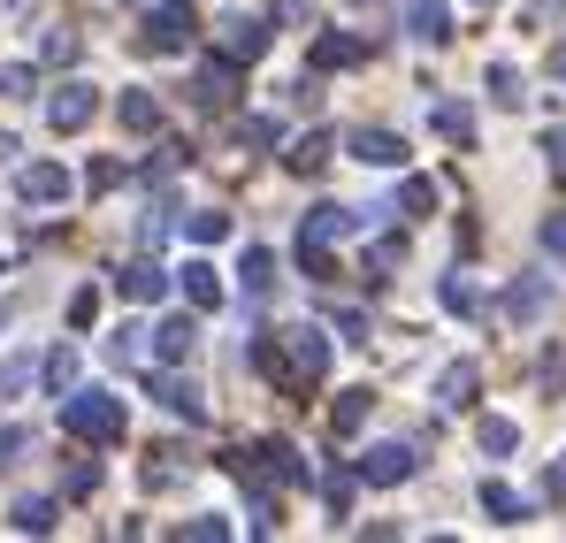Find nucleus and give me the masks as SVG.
I'll return each instance as SVG.
<instances>
[{
	"label": "nucleus",
	"instance_id": "a18cd8bd",
	"mask_svg": "<svg viewBox=\"0 0 566 543\" xmlns=\"http://www.w3.org/2000/svg\"><path fill=\"white\" fill-rule=\"evenodd\" d=\"M123 184V161H93V177H85V191H115Z\"/></svg>",
	"mask_w": 566,
	"mask_h": 543
},
{
	"label": "nucleus",
	"instance_id": "72a5a7b5",
	"mask_svg": "<svg viewBox=\"0 0 566 543\" xmlns=\"http://www.w3.org/2000/svg\"><path fill=\"white\" fill-rule=\"evenodd\" d=\"M39 375H46L54 390H70V383H77V353H70V345H54V353L39 361Z\"/></svg>",
	"mask_w": 566,
	"mask_h": 543
},
{
	"label": "nucleus",
	"instance_id": "a19ab883",
	"mask_svg": "<svg viewBox=\"0 0 566 543\" xmlns=\"http://www.w3.org/2000/svg\"><path fill=\"white\" fill-rule=\"evenodd\" d=\"M238 146H276V123H269V115H245V123H238Z\"/></svg>",
	"mask_w": 566,
	"mask_h": 543
},
{
	"label": "nucleus",
	"instance_id": "7c9ffc66",
	"mask_svg": "<svg viewBox=\"0 0 566 543\" xmlns=\"http://www.w3.org/2000/svg\"><path fill=\"white\" fill-rule=\"evenodd\" d=\"M482 85H490V100H497V107H521V100H528V92H521V70H513V62H490V77H482Z\"/></svg>",
	"mask_w": 566,
	"mask_h": 543
},
{
	"label": "nucleus",
	"instance_id": "e433bc0d",
	"mask_svg": "<svg viewBox=\"0 0 566 543\" xmlns=\"http://www.w3.org/2000/svg\"><path fill=\"white\" fill-rule=\"evenodd\" d=\"M322 505L345 521V505H353V474H337V467H329V474H322Z\"/></svg>",
	"mask_w": 566,
	"mask_h": 543
},
{
	"label": "nucleus",
	"instance_id": "2f4dec72",
	"mask_svg": "<svg viewBox=\"0 0 566 543\" xmlns=\"http://www.w3.org/2000/svg\"><path fill=\"white\" fill-rule=\"evenodd\" d=\"M437 299H444V314H460V322H468V314H482V299H474L468 275H444V283H437Z\"/></svg>",
	"mask_w": 566,
	"mask_h": 543
},
{
	"label": "nucleus",
	"instance_id": "58836bf2",
	"mask_svg": "<svg viewBox=\"0 0 566 543\" xmlns=\"http://www.w3.org/2000/svg\"><path fill=\"white\" fill-rule=\"evenodd\" d=\"M31 85H39V70H31V62H8V70H0V100H23Z\"/></svg>",
	"mask_w": 566,
	"mask_h": 543
},
{
	"label": "nucleus",
	"instance_id": "c85d7f7f",
	"mask_svg": "<svg viewBox=\"0 0 566 543\" xmlns=\"http://www.w3.org/2000/svg\"><path fill=\"white\" fill-rule=\"evenodd\" d=\"M283 161H291V169H298V177H314V169H322V161H329V130H306V138H298V146H291V154H283Z\"/></svg>",
	"mask_w": 566,
	"mask_h": 543
},
{
	"label": "nucleus",
	"instance_id": "f3484780",
	"mask_svg": "<svg viewBox=\"0 0 566 543\" xmlns=\"http://www.w3.org/2000/svg\"><path fill=\"white\" fill-rule=\"evenodd\" d=\"M115 291H123V299H138V306H154V299H169V269H154V261H130V269L115 275Z\"/></svg>",
	"mask_w": 566,
	"mask_h": 543
},
{
	"label": "nucleus",
	"instance_id": "4be33fe9",
	"mask_svg": "<svg viewBox=\"0 0 566 543\" xmlns=\"http://www.w3.org/2000/svg\"><path fill=\"white\" fill-rule=\"evenodd\" d=\"M368 414H376V398H368V390H337L329 429H337V437H360V429H368Z\"/></svg>",
	"mask_w": 566,
	"mask_h": 543
},
{
	"label": "nucleus",
	"instance_id": "ea45409f",
	"mask_svg": "<svg viewBox=\"0 0 566 543\" xmlns=\"http://www.w3.org/2000/svg\"><path fill=\"white\" fill-rule=\"evenodd\" d=\"M39 54H46V62H77V31H46Z\"/></svg>",
	"mask_w": 566,
	"mask_h": 543
},
{
	"label": "nucleus",
	"instance_id": "3c124183",
	"mask_svg": "<svg viewBox=\"0 0 566 543\" xmlns=\"http://www.w3.org/2000/svg\"><path fill=\"white\" fill-rule=\"evenodd\" d=\"M544 383H552V390H566V353H559V361H544Z\"/></svg>",
	"mask_w": 566,
	"mask_h": 543
},
{
	"label": "nucleus",
	"instance_id": "b1692460",
	"mask_svg": "<svg viewBox=\"0 0 566 543\" xmlns=\"http://www.w3.org/2000/svg\"><path fill=\"white\" fill-rule=\"evenodd\" d=\"M482 513H490L497 529H513V521H528V498L505 490V482H482Z\"/></svg>",
	"mask_w": 566,
	"mask_h": 543
},
{
	"label": "nucleus",
	"instance_id": "79ce46f5",
	"mask_svg": "<svg viewBox=\"0 0 566 543\" xmlns=\"http://www.w3.org/2000/svg\"><path fill=\"white\" fill-rule=\"evenodd\" d=\"M329 330H337L345 345H368V314H345V306H337V314H329Z\"/></svg>",
	"mask_w": 566,
	"mask_h": 543
},
{
	"label": "nucleus",
	"instance_id": "cd10ccee",
	"mask_svg": "<svg viewBox=\"0 0 566 543\" xmlns=\"http://www.w3.org/2000/svg\"><path fill=\"white\" fill-rule=\"evenodd\" d=\"M185 238H191V246H214V238H230V215H222V207H191V215H185Z\"/></svg>",
	"mask_w": 566,
	"mask_h": 543
},
{
	"label": "nucleus",
	"instance_id": "ddd939ff",
	"mask_svg": "<svg viewBox=\"0 0 566 543\" xmlns=\"http://www.w3.org/2000/svg\"><path fill=\"white\" fill-rule=\"evenodd\" d=\"M222 54H230V62H261V54H269V23H261V15H230V23H222Z\"/></svg>",
	"mask_w": 566,
	"mask_h": 543
},
{
	"label": "nucleus",
	"instance_id": "1a4fd4ad",
	"mask_svg": "<svg viewBox=\"0 0 566 543\" xmlns=\"http://www.w3.org/2000/svg\"><path fill=\"white\" fill-rule=\"evenodd\" d=\"M185 39H191V0H169V8L146 15V46L154 54H185Z\"/></svg>",
	"mask_w": 566,
	"mask_h": 543
},
{
	"label": "nucleus",
	"instance_id": "8fccbe9b",
	"mask_svg": "<svg viewBox=\"0 0 566 543\" xmlns=\"http://www.w3.org/2000/svg\"><path fill=\"white\" fill-rule=\"evenodd\" d=\"M544 253H566V215H552V222H544Z\"/></svg>",
	"mask_w": 566,
	"mask_h": 543
},
{
	"label": "nucleus",
	"instance_id": "864d4df0",
	"mask_svg": "<svg viewBox=\"0 0 566 543\" xmlns=\"http://www.w3.org/2000/svg\"><path fill=\"white\" fill-rule=\"evenodd\" d=\"M8 322H15V306H8V299H0V330H8Z\"/></svg>",
	"mask_w": 566,
	"mask_h": 543
},
{
	"label": "nucleus",
	"instance_id": "473e14b6",
	"mask_svg": "<svg viewBox=\"0 0 566 543\" xmlns=\"http://www.w3.org/2000/svg\"><path fill=\"white\" fill-rule=\"evenodd\" d=\"M269 23H283V31H314V0H269Z\"/></svg>",
	"mask_w": 566,
	"mask_h": 543
},
{
	"label": "nucleus",
	"instance_id": "f257e3e1",
	"mask_svg": "<svg viewBox=\"0 0 566 543\" xmlns=\"http://www.w3.org/2000/svg\"><path fill=\"white\" fill-rule=\"evenodd\" d=\"M62 429L70 437H85V445H115L123 437V398H107V390H62Z\"/></svg>",
	"mask_w": 566,
	"mask_h": 543
},
{
	"label": "nucleus",
	"instance_id": "6e6552de",
	"mask_svg": "<svg viewBox=\"0 0 566 543\" xmlns=\"http://www.w3.org/2000/svg\"><path fill=\"white\" fill-rule=\"evenodd\" d=\"M146 390H154V398H161V414H177V421H191V429H199V421H207V398H199V390H191L185 375H169V367H154V375H146Z\"/></svg>",
	"mask_w": 566,
	"mask_h": 543
},
{
	"label": "nucleus",
	"instance_id": "423d86ee",
	"mask_svg": "<svg viewBox=\"0 0 566 543\" xmlns=\"http://www.w3.org/2000/svg\"><path fill=\"white\" fill-rule=\"evenodd\" d=\"M15 191H23L31 207H62L77 184H70V169H62V161H23V169H15Z\"/></svg>",
	"mask_w": 566,
	"mask_h": 543
},
{
	"label": "nucleus",
	"instance_id": "412c9836",
	"mask_svg": "<svg viewBox=\"0 0 566 543\" xmlns=\"http://www.w3.org/2000/svg\"><path fill=\"white\" fill-rule=\"evenodd\" d=\"M429 130H437L444 146H468V138H474V115H468V100H437V107H429Z\"/></svg>",
	"mask_w": 566,
	"mask_h": 543
},
{
	"label": "nucleus",
	"instance_id": "39448f33",
	"mask_svg": "<svg viewBox=\"0 0 566 543\" xmlns=\"http://www.w3.org/2000/svg\"><path fill=\"white\" fill-rule=\"evenodd\" d=\"M353 474L376 482V490H398V482L413 474V445H368V452L353 459Z\"/></svg>",
	"mask_w": 566,
	"mask_h": 543
},
{
	"label": "nucleus",
	"instance_id": "5701e85b",
	"mask_svg": "<svg viewBox=\"0 0 566 543\" xmlns=\"http://www.w3.org/2000/svg\"><path fill=\"white\" fill-rule=\"evenodd\" d=\"M474 445H482V459H505V452H521V429L505 414H482L474 421Z\"/></svg>",
	"mask_w": 566,
	"mask_h": 543
},
{
	"label": "nucleus",
	"instance_id": "7ed1b4c3",
	"mask_svg": "<svg viewBox=\"0 0 566 543\" xmlns=\"http://www.w3.org/2000/svg\"><path fill=\"white\" fill-rule=\"evenodd\" d=\"M230 467H238V474H253V482H283V490H291V482H306V474H314V467H306V459L291 452V445H283V437H261V445H253V459L238 452V459H230Z\"/></svg>",
	"mask_w": 566,
	"mask_h": 543
},
{
	"label": "nucleus",
	"instance_id": "393cba45",
	"mask_svg": "<svg viewBox=\"0 0 566 543\" xmlns=\"http://www.w3.org/2000/svg\"><path fill=\"white\" fill-rule=\"evenodd\" d=\"M8 521H15L23 536H54V529H62V505H54V498H23Z\"/></svg>",
	"mask_w": 566,
	"mask_h": 543
},
{
	"label": "nucleus",
	"instance_id": "a878e982",
	"mask_svg": "<svg viewBox=\"0 0 566 543\" xmlns=\"http://www.w3.org/2000/svg\"><path fill=\"white\" fill-rule=\"evenodd\" d=\"M245 299H269V291H276V253H269V246H245Z\"/></svg>",
	"mask_w": 566,
	"mask_h": 543
},
{
	"label": "nucleus",
	"instance_id": "49530a36",
	"mask_svg": "<svg viewBox=\"0 0 566 543\" xmlns=\"http://www.w3.org/2000/svg\"><path fill=\"white\" fill-rule=\"evenodd\" d=\"M23 452H31V437H23V429H0V467H15Z\"/></svg>",
	"mask_w": 566,
	"mask_h": 543
},
{
	"label": "nucleus",
	"instance_id": "c756f323",
	"mask_svg": "<svg viewBox=\"0 0 566 543\" xmlns=\"http://www.w3.org/2000/svg\"><path fill=\"white\" fill-rule=\"evenodd\" d=\"M398 269H406V238H376V253H368V283H390Z\"/></svg>",
	"mask_w": 566,
	"mask_h": 543
},
{
	"label": "nucleus",
	"instance_id": "f8f14e48",
	"mask_svg": "<svg viewBox=\"0 0 566 543\" xmlns=\"http://www.w3.org/2000/svg\"><path fill=\"white\" fill-rule=\"evenodd\" d=\"M230 92H238V62H230V54L191 70V100H199V107H230Z\"/></svg>",
	"mask_w": 566,
	"mask_h": 543
},
{
	"label": "nucleus",
	"instance_id": "4468645a",
	"mask_svg": "<svg viewBox=\"0 0 566 543\" xmlns=\"http://www.w3.org/2000/svg\"><path fill=\"white\" fill-rule=\"evenodd\" d=\"M406 31L421 46H444L452 39V0H406Z\"/></svg>",
	"mask_w": 566,
	"mask_h": 543
},
{
	"label": "nucleus",
	"instance_id": "603ef678",
	"mask_svg": "<svg viewBox=\"0 0 566 543\" xmlns=\"http://www.w3.org/2000/svg\"><path fill=\"white\" fill-rule=\"evenodd\" d=\"M552 77H559V85H566V39H559V46H552Z\"/></svg>",
	"mask_w": 566,
	"mask_h": 543
},
{
	"label": "nucleus",
	"instance_id": "aec40b11",
	"mask_svg": "<svg viewBox=\"0 0 566 543\" xmlns=\"http://www.w3.org/2000/svg\"><path fill=\"white\" fill-rule=\"evenodd\" d=\"M185 299L191 306H199V314H214V306H222V269H214V261H185Z\"/></svg>",
	"mask_w": 566,
	"mask_h": 543
},
{
	"label": "nucleus",
	"instance_id": "9b49d317",
	"mask_svg": "<svg viewBox=\"0 0 566 543\" xmlns=\"http://www.w3.org/2000/svg\"><path fill=\"white\" fill-rule=\"evenodd\" d=\"M360 222H353V207H337V199H322V207H306L298 215V238L306 246H337V238H353Z\"/></svg>",
	"mask_w": 566,
	"mask_h": 543
},
{
	"label": "nucleus",
	"instance_id": "9d476101",
	"mask_svg": "<svg viewBox=\"0 0 566 543\" xmlns=\"http://www.w3.org/2000/svg\"><path fill=\"white\" fill-rule=\"evenodd\" d=\"M360 54H368V39H353V31H314V46H306V70H322V77H329V70H353Z\"/></svg>",
	"mask_w": 566,
	"mask_h": 543
},
{
	"label": "nucleus",
	"instance_id": "de8ad7c7",
	"mask_svg": "<svg viewBox=\"0 0 566 543\" xmlns=\"http://www.w3.org/2000/svg\"><path fill=\"white\" fill-rule=\"evenodd\" d=\"M544 161H552V177H566V130H544Z\"/></svg>",
	"mask_w": 566,
	"mask_h": 543
},
{
	"label": "nucleus",
	"instance_id": "bb28decb",
	"mask_svg": "<svg viewBox=\"0 0 566 543\" xmlns=\"http://www.w3.org/2000/svg\"><path fill=\"white\" fill-rule=\"evenodd\" d=\"M31 383H39V361H31V353H8V361H0V406H15Z\"/></svg>",
	"mask_w": 566,
	"mask_h": 543
},
{
	"label": "nucleus",
	"instance_id": "c03bdc74",
	"mask_svg": "<svg viewBox=\"0 0 566 543\" xmlns=\"http://www.w3.org/2000/svg\"><path fill=\"white\" fill-rule=\"evenodd\" d=\"M185 536H199V543H222V536H230V521H222V513H199V521H185Z\"/></svg>",
	"mask_w": 566,
	"mask_h": 543
},
{
	"label": "nucleus",
	"instance_id": "dca6fc26",
	"mask_svg": "<svg viewBox=\"0 0 566 543\" xmlns=\"http://www.w3.org/2000/svg\"><path fill=\"white\" fill-rule=\"evenodd\" d=\"M474 390H482V367L474 361H452L444 375H437V406H444V414H468Z\"/></svg>",
	"mask_w": 566,
	"mask_h": 543
},
{
	"label": "nucleus",
	"instance_id": "09e8293b",
	"mask_svg": "<svg viewBox=\"0 0 566 543\" xmlns=\"http://www.w3.org/2000/svg\"><path fill=\"white\" fill-rule=\"evenodd\" d=\"M544 498H566V459H552V467H544Z\"/></svg>",
	"mask_w": 566,
	"mask_h": 543
},
{
	"label": "nucleus",
	"instance_id": "20e7f679",
	"mask_svg": "<svg viewBox=\"0 0 566 543\" xmlns=\"http://www.w3.org/2000/svg\"><path fill=\"white\" fill-rule=\"evenodd\" d=\"M93 115H99V92H93V85H77V77H70V85H62L54 100H46V130H54V138H70V130H85Z\"/></svg>",
	"mask_w": 566,
	"mask_h": 543
},
{
	"label": "nucleus",
	"instance_id": "6ab92c4d",
	"mask_svg": "<svg viewBox=\"0 0 566 543\" xmlns=\"http://www.w3.org/2000/svg\"><path fill=\"white\" fill-rule=\"evenodd\" d=\"M115 115H123V130H138V138H154V130H161V100H154L146 85L123 92V100H115Z\"/></svg>",
	"mask_w": 566,
	"mask_h": 543
},
{
	"label": "nucleus",
	"instance_id": "0eeeda50",
	"mask_svg": "<svg viewBox=\"0 0 566 543\" xmlns=\"http://www.w3.org/2000/svg\"><path fill=\"white\" fill-rule=\"evenodd\" d=\"M345 146H353V161H360V169H406V138H398V130H376V123H360Z\"/></svg>",
	"mask_w": 566,
	"mask_h": 543
},
{
	"label": "nucleus",
	"instance_id": "f704fd0d",
	"mask_svg": "<svg viewBox=\"0 0 566 543\" xmlns=\"http://www.w3.org/2000/svg\"><path fill=\"white\" fill-rule=\"evenodd\" d=\"M398 207H406V215H437V184H429V177H406Z\"/></svg>",
	"mask_w": 566,
	"mask_h": 543
},
{
	"label": "nucleus",
	"instance_id": "37998d69",
	"mask_svg": "<svg viewBox=\"0 0 566 543\" xmlns=\"http://www.w3.org/2000/svg\"><path fill=\"white\" fill-rule=\"evenodd\" d=\"M99 322V291H77V299H70V330H93Z\"/></svg>",
	"mask_w": 566,
	"mask_h": 543
},
{
	"label": "nucleus",
	"instance_id": "a211bd4d",
	"mask_svg": "<svg viewBox=\"0 0 566 543\" xmlns=\"http://www.w3.org/2000/svg\"><path fill=\"white\" fill-rule=\"evenodd\" d=\"M544 299H552V275H521V283L505 291V306H497V314H505V322H536V314H544Z\"/></svg>",
	"mask_w": 566,
	"mask_h": 543
},
{
	"label": "nucleus",
	"instance_id": "2eb2a0df",
	"mask_svg": "<svg viewBox=\"0 0 566 543\" xmlns=\"http://www.w3.org/2000/svg\"><path fill=\"white\" fill-rule=\"evenodd\" d=\"M146 337H154V361L177 367V361H191V345H199V322H191V314H169V322L146 330Z\"/></svg>",
	"mask_w": 566,
	"mask_h": 543
},
{
	"label": "nucleus",
	"instance_id": "c9c22d12",
	"mask_svg": "<svg viewBox=\"0 0 566 543\" xmlns=\"http://www.w3.org/2000/svg\"><path fill=\"white\" fill-rule=\"evenodd\" d=\"M298 269L314 275V283H337V261H329V246H306V238H298Z\"/></svg>",
	"mask_w": 566,
	"mask_h": 543
},
{
	"label": "nucleus",
	"instance_id": "f03ea898",
	"mask_svg": "<svg viewBox=\"0 0 566 543\" xmlns=\"http://www.w3.org/2000/svg\"><path fill=\"white\" fill-rule=\"evenodd\" d=\"M276 353H283V390H306V383L329 375V330L298 322V330H283V337H276Z\"/></svg>",
	"mask_w": 566,
	"mask_h": 543
},
{
	"label": "nucleus",
	"instance_id": "5fc2aeb1",
	"mask_svg": "<svg viewBox=\"0 0 566 543\" xmlns=\"http://www.w3.org/2000/svg\"><path fill=\"white\" fill-rule=\"evenodd\" d=\"M474 8H490V0H474Z\"/></svg>",
	"mask_w": 566,
	"mask_h": 543
},
{
	"label": "nucleus",
	"instance_id": "4c0bfd02",
	"mask_svg": "<svg viewBox=\"0 0 566 543\" xmlns=\"http://www.w3.org/2000/svg\"><path fill=\"white\" fill-rule=\"evenodd\" d=\"M93 490H99V467H93V459H77V467L62 474V498H93Z\"/></svg>",
	"mask_w": 566,
	"mask_h": 543
}]
</instances>
